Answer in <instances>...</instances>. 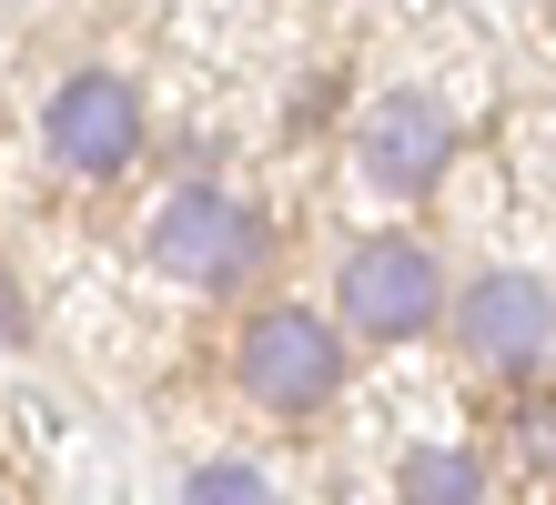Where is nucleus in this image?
<instances>
[{
	"instance_id": "nucleus-1",
	"label": "nucleus",
	"mask_w": 556,
	"mask_h": 505,
	"mask_svg": "<svg viewBox=\"0 0 556 505\" xmlns=\"http://www.w3.org/2000/svg\"><path fill=\"white\" fill-rule=\"evenodd\" d=\"M354 333L334 324V303H264V314L233 324V394L274 425H324L354 384Z\"/></svg>"
},
{
	"instance_id": "nucleus-2",
	"label": "nucleus",
	"mask_w": 556,
	"mask_h": 505,
	"mask_svg": "<svg viewBox=\"0 0 556 505\" xmlns=\"http://www.w3.org/2000/svg\"><path fill=\"white\" fill-rule=\"evenodd\" d=\"M142 263L182 293H243L274 274V213L233 182H173L142 223Z\"/></svg>"
},
{
	"instance_id": "nucleus-3",
	"label": "nucleus",
	"mask_w": 556,
	"mask_h": 505,
	"mask_svg": "<svg viewBox=\"0 0 556 505\" xmlns=\"http://www.w3.org/2000/svg\"><path fill=\"white\" fill-rule=\"evenodd\" d=\"M445 253L425 232H365L334 253V324L365 354H405L425 333H445Z\"/></svg>"
},
{
	"instance_id": "nucleus-4",
	"label": "nucleus",
	"mask_w": 556,
	"mask_h": 505,
	"mask_svg": "<svg viewBox=\"0 0 556 505\" xmlns=\"http://www.w3.org/2000/svg\"><path fill=\"white\" fill-rule=\"evenodd\" d=\"M445 344L466 354V375L506 384V394L536 384L556 364V283L527 274V263H496V274L455 283L445 293Z\"/></svg>"
},
{
	"instance_id": "nucleus-5",
	"label": "nucleus",
	"mask_w": 556,
	"mask_h": 505,
	"mask_svg": "<svg viewBox=\"0 0 556 505\" xmlns=\"http://www.w3.org/2000/svg\"><path fill=\"white\" fill-rule=\"evenodd\" d=\"M41 152H51L61 182H122L152 152V101H142V81L81 61V72L41 101Z\"/></svg>"
},
{
	"instance_id": "nucleus-6",
	"label": "nucleus",
	"mask_w": 556,
	"mask_h": 505,
	"mask_svg": "<svg viewBox=\"0 0 556 505\" xmlns=\"http://www.w3.org/2000/svg\"><path fill=\"white\" fill-rule=\"evenodd\" d=\"M455 152H466V122H455V101L425 91V81L375 91L365 122H354V173H365L384 202H425L455 173Z\"/></svg>"
},
{
	"instance_id": "nucleus-7",
	"label": "nucleus",
	"mask_w": 556,
	"mask_h": 505,
	"mask_svg": "<svg viewBox=\"0 0 556 505\" xmlns=\"http://www.w3.org/2000/svg\"><path fill=\"white\" fill-rule=\"evenodd\" d=\"M395 485L405 495H435V505H466V495H496V465L476 445H405L395 455Z\"/></svg>"
},
{
	"instance_id": "nucleus-8",
	"label": "nucleus",
	"mask_w": 556,
	"mask_h": 505,
	"mask_svg": "<svg viewBox=\"0 0 556 505\" xmlns=\"http://www.w3.org/2000/svg\"><path fill=\"white\" fill-rule=\"evenodd\" d=\"M527 394V384H516ZM506 445H516V465H527V476H556V394H527L506 415Z\"/></svg>"
},
{
	"instance_id": "nucleus-9",
	"label": "nucleus",
	"mask_w": 556,
	"mask_h": 505,
	"mask_svg": "<svg viewBox=\"0 0 556 505\" xmlns=\"http://www.w3.org/2000/svg\"><path fill=\"white\" fill-rule=\"evenodd\" d=\"M182 495H274V476L243 455H213V465H182Z\"/></svg>"
},
{
	"instance_id": "nucleus-10",
	"label": "nucleus",
	"mask_w": 556,
	"mask_h": 505,
	"mask_svg": "<svg viewBox=\"0 0 556 505\" xmlns=\"http://www.w3.org/2000/svg\"><path fill=\"white\" fill-rule=\"evenodd\" d=\"M11 344H30V293L0 274V354H11Z\"/></svg>"
}]
</instances>
